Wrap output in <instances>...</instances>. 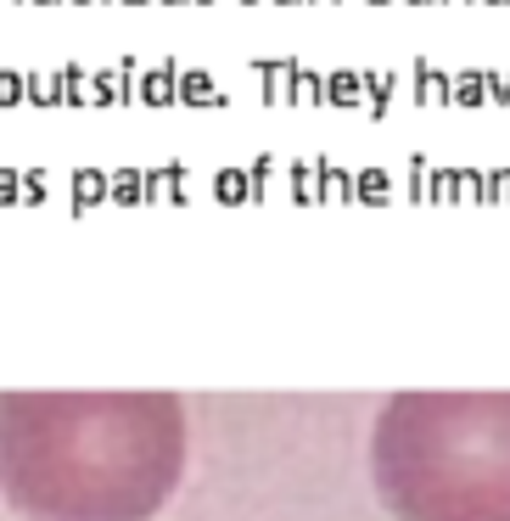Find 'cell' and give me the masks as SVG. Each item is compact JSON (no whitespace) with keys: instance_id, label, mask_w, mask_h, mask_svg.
I'll list each match as a JSON object with an SVG mask.
<instances>
[{"instance_id":"1","label":"cell","mask_w":510,"mask_h":521,"mask_svg":"<svg viewBox=\"0 0 510 521\" xmlns=\"http://www.w3.org/2000/svg\"><path fill=\"white\" fill-rule=\"evenodd\" d=\"M180 465L163 393H0V493L29 521H152Z\"/></svg>"},{"instance_id":"2","label":"cell","mask_w":510,"mask_h":521,"mask_svg":"<svg viewBox=\"0 0 510 521\" xmlns=\"http://www.w3.org/2000/svg\"><path fill=\"white\" fill-rule=\"evenodd\" d=\"M398 521H510V393H398L370 432Z\"/></svg>"}]
</instances>
